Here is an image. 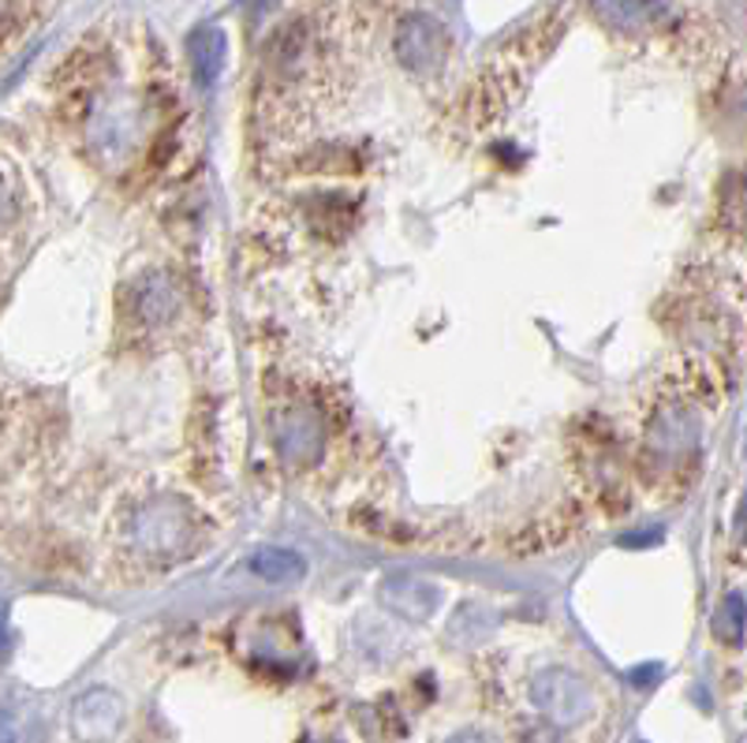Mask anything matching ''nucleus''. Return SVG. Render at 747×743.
I'll return each mask as SVG.
<instances>
[{
    "label": "nucleus",
    "mask_w": 747,
    "mask_h": 743,
    "mask_svg": "<svg viewBox=\"0 0 747 743\" xmlns=\"http://www.w3.org/2000/svg\"><path fill=\"white\" fill-rule=\"evenodd\" d=\"M34 232V199L26 188L20 165L8 154H0V292H4L8 277L15 273L20 258L31 247Z\"/></svg>",
    "instance_id": "f257e3e1"
},
{
    "label": "nucleus",
    "mask_w": 747,
    "mask_h": 743,
    "mask_svg": "<svg viewBox=\"0 0 747 743\" xmlns=\"http://www.w3.org/2000/svg\"><path fill=\"white\" fill-rule=\"evenodd\" d=\"M534 702H539L553 721L571 724V721H579L587 713L590 695H587L584 680L561 673V668H550V673H542L539 684H534Z\"/></svg>",
    "instance_id": "f03ea898"
},
{
    "label": "nucleus",
    "mask_w": 747,
    "mask_h": 743,
    "mask_svg": "<svg viewBox=\"0 0 747 743\" xmlns=\"http://www.w3.org/2000/svg\"><path fill=\"white\" fill-rule=\"evenodd\" d=\"M396 53H400V60L408 64L411 71L438 68V64L445 60V42H441L438 23H430V20L404 23L400 34H396Z\"/></svg>",
    "instance_id": "7ed1b4c3"
},
{
    "label": "nucleus",
    "mask_w": 747,
    "mask_h": 743,
    "mask_svg": "<svg viewBox=\"0 0 747 743\" xmlns=\"http://www.w3.org/2000/svg\"><path fill=\"white\" fill-rule=\"evenodd\" d=\"M71 729H76V736L87 743L109 740L120 729V699H113L109 691H90L87 699L76 702Z\"/></svg>",
    "instance_id": "20e7f679"
},
{
    "label": "nucleus",
    "mask_w": 747,
    "mask_h": 743,
    "mask_svg": "<svg viewBox=\"0 0 747 743\" xmlns=\"http://www.w3.org/2000/svg\"><path fill=\"white\" fill-rule=\"evenodd\" d=\"M228 57V38L220 26H206V31L191 34V64H195V79L199 87H214L225 71Z\"/></svg>",
    "instance_id": "39448f33"
},
{
    "label": "nucleus",
    "mask_w": 747,
    "mask_h": 743,
    "mask_svg": "<svg viewBox=\"0 0 747 743\" xmlns=\"http://www.w3.org/2000/svg\"><path fill=\"white\" fill-rule=\"evenodd\" d=\"M251 572L262 575V579H270V583H292V579H299V575H303V556L265 545V550H258L251 556Z\"/></svg>",
    "instance_id": "423d86ee"
},
{
    "label": "nucleus",
    "mask_w": 747,
    "mask_h": 743,
    "mask_svg": "<svg viewBox=\"0 0 747 743\" xmlns=\"http://www.w3.org/2000/svg\"><path fill=\"white\" fill-rule=\"evenodd\" d=\"M12 654V617H8V601H0V662Z\"/></svg>",
    "instance_id": "0eeeda50"
},
{
    "label": "nucleus",
    "mask_w": 747,
    "mask_h": 743,
    "mask_svg": "<svg viewBox=\"0 0 747 743\" xmlns=\"http://www.w3.org/2000/svg\"><path fill=\"white\" fill-rule=\"evenodd\" d=\"M31 8H20V4H0V42L8 38V31L15 26V15H26Z\"/></svg>",
    "instance_id": "6e6552de"
},
{
    "label": "nucleus",
    "mask_w": 747,
    "mask_h": 743,
    "mask_svg": "<svg viewBox=\"0 0 747 743\" xmlns=\"http://www.w3.org/2000/svg\"><path fill=\"white\" fill-rule=\"evenodd\" d=\"M0 743H15V724L8 710H0Z\"/></svg>",
    "instance_id": "1a4fd4ad"
}]
</instances>
